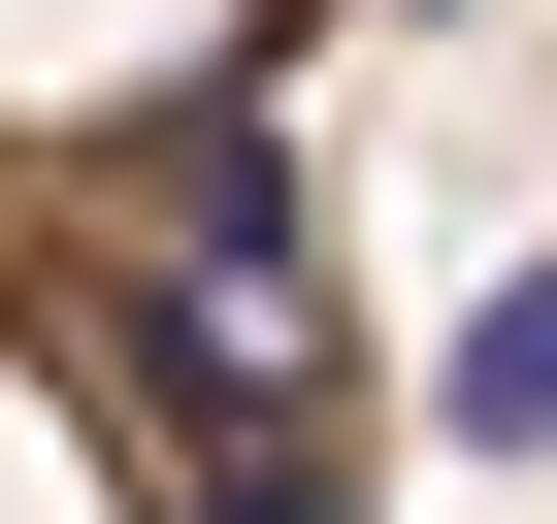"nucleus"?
<instances>
[{
    "label": "nucleus",
    "mask_w": 557,
    "mask_h": 524,
    "mask_svg": "<svg viewBox=\"0 0 557 524\" xmlns=\"http://www.w3.org/2000/svg\"><path fill=\"white\" fill-rule=\"evenodd\" d=\"M426 426H459V459H557V262H492V296H459V361H426Z\"/></svg>",
    "instance_id": "obj_1"
}]
</instances>
